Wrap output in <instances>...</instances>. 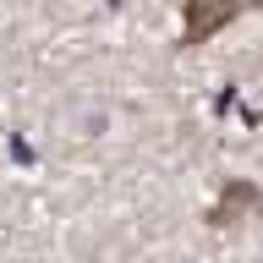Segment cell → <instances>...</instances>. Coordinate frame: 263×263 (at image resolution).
Returning a JSON list of instances; mask_svg holds the SVG:
<instances>
[{"mask_svg":"<svg viewBox=\"0 0 263 263\" xmlns=\"http://www.w3.org/2000/svg\"><path fill=\"white\" fill-rule=\"evenodd\" d=\"M247 6H263V0H186V33H181V44H203L209 33H219Z\"/></svg>","mask_w":263,"mask_h":263,"instance_id":"1","label":"cell"}]
</instances>
